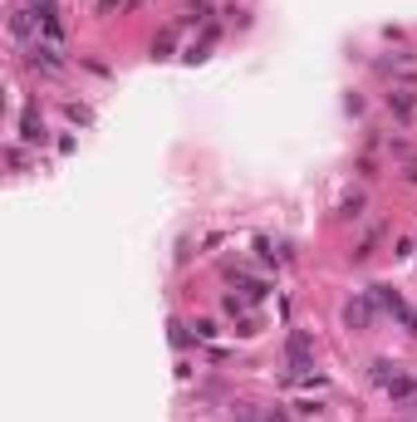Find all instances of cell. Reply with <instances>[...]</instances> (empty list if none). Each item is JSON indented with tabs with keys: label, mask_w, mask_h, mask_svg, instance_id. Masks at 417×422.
<instances>
[{
	"label": "cell",
	"mask_w": 417,
	"mask_h": 422,
	"mask_svg": "<svg viewBox=\"0 0 417 422\" xmlns=\"http://www.w3.org/2000/svg\"><path fill=\"white\" fill-rule=\"evenodd\" d=\"M285 363H290V378H304L309 368H315V339H309L304 329H290V339H285Z\"/></svg>",
	"instance_id": "cell-1"
},
{
	"label": "cell",
	"mask_w": 417,
	"mask_h": 422,
	"mask_svg": "<svg viewBox=\"0 0 417 422\" xmlns=\"http://www.w3.org/2000/svg\"><path fill=\"white\" fill-rule=\"evenodd\" d=\"M344 324H349L353 334H369V324H373V295L349 300V304H344Z\"/></svg>",
	"instance_id": "cell-2"
},
{
	"label": "cell",
	"mask_w": 417,
	"mask_h": 422,
	"mask_svg": "<svg viewBox=\"0 0 417 422\" xmlns=\"http://www.w3.org/2000/svg\"><path fill=\"white\" fill-rule=\"evenodd\" d=\"M20 143H30V147H44V143H49L39 109H25V113H20Z\"/></svg>",
	"instance_id": "cell-3"
},
{
	"label": "cell",
	"mask_w": 417,
	"mask_h": 422,
	"mask_svg": "<svg viewBox=\"0 0 417 422\" xmlns=\"http://www.w3.org/2000/svg\"><path fill=\"white\" fill-rule=\"evenodd\" d=\"M30 64H35V69H44V74H64L59 44H30Z\"/></svg>",
	"instance_id": "cell-4"
},
{
	"label": "cell",
	"mask_w": 417,
	"mask_h": 422,
	"mask_svg": "<svg viewBox=\"0 0 417 422\" xmlns=\"http://www.w3.org/2000/svg\"><path fill=\"white\" fill-rule=\"evenodd\" d=\"M383 393L393 398V407H412V403H417V378H412V374H398Z\"/></svg>",
	"instance_id": "cell-5"
},
{
	"label": "cell",
	"mask_w": 417,
	"mask_h": 422,
	"mask_svg": "<svg viewBox=\"0 0 417 422\" xmlns=\"http://www.w3.org/2000/svg\"><path fill=\"white\" fill-rule=\"evenodd\" d=\"M388 109H393L398 123H412V118H417V93H412V89H393V93H388Z\"/></svg>",
	"instance_id": "cell-6"
},
{
	"label": "cell",
	"mask_w": 417,
	"mask_h": 422,
	"mask_svg": "<svg viewBox=\"0 0 417 422\" xmlns=\"http://www.w3.org/2000/svg\"><path fill=\"white\" fill-rule=\"evenodd\" d=\"M35 25H39V15H35V10H15V15H10V39H30V35H35Z\"/></svg>",
	"instance_id": "cell-7"
},
{
	"label": "cell",
	"mask_w": 417,
	"mask_h": 422,
	"mask_svg": "<svg viewBox=\"0 0 417 422\" xmlns=\"http://www.w3.org/2000/svg\"><path fill=\"white\" fill-rule=\"evenodd\" d=\"M39 30H44V44H59V39H64V20H59V10L39 15Z\"/></svg>",
	"instance_id": "cell-8"
},
{
	"label": "cell",
	"mask_w": 417,
	"mask_h": 422,
	"mask_svg": "<svg viewBox=\"0 0 417 422\" xmlns=\"http://www.w3.org/2000/svg\"><path fill=\"white\" fill-rule=\"evenodd\" d=\"M393 378H398V363H393V358H373V383L388 388Z\"/></svg>",
	"instance_id": "cell-9"
},
{
	"label": "cell",
	"mask_w": 417,
	"mask_h": 422,
	"mask_svg": "<svg viewBox=\"0 0 417 422\" xmlns=\"http://www.w3.org/2000/svg\"><path fill=\"white\" fill-rule=\"evenodd\" d=\"M25 163H30L25 147H20V143H10V147H6V167H10V172H25Z\"/></svg>",
	"instance_id": "cell-10"
},
{
	"label": "cell",
	"mask_w": 417,
	"mask_h": 422,
	"mask_svg": "<svg viewBox=\"0 0 417 422\" xmlns=\"http://www.w3.org/2000/svg\"><path fill=\"white\" fill-rule=\"evenodd\" d=\"M64 118H69V123H79V128H89V123H93V113L84 109V103H64Z\"/></svg>",
	"instance_id": "cell-11"
},
{
	"label": "cell",
	"mask_w": 417,
	"mask_h": 422,
	"mask_svg": "<svg viewBox=\"0 0 417 422\" xmlns=\"http://www.w3.org/2000/svg\"><path fill=\"white\" fill-rule=\"evenodd\" d=\"M393 320H398V324H402L407 334H417V309H407V304H398V309H393Z\"/></svg>",
	"instance_id": "cell-12"
},
{
	"label": "cell",
	"mask_w": 417,
	"mask_h": 422,
	"mask_svg": "<svg viewBox=\"0 0 417 422\" xmlns=\"http://www.w3.org/2000/svg\"><path fill=\"white\" fill-rule=\"evenodd\" d=\"M339 217H363V196H358V192L339 201Z\"/></svg>",
	"instance_id": "cell-13"
},
{
	"label": "cell",
	"mask_w": 417,
	"mask_h": 422,
	"mask_svg": "<svg viewBox=\"0 0 417 422\" xmlns=\"http://www.w3.org/2000/svg\"><path fill=\"white\" fill-rule=\"evenodd\" d=\"M373 246H378V236H363V241H358V250H353V260H369V255H373Z\"/></svg>",
	"instance_id": "cell-14"
},
{
	"label": "cell",
	"mask_w": 417,
	"mask_h": 422,
	"mask_svg": "<svg viewBox=\"0 0 417 422\" xmlns=\"http://www.w3.org/2000/svg\"><path fill=\"white\" fill-rule=\"evenodd\" d=\"M167 49H172V35H163L158 44H152V59H167Z\"/></svg>",
	"instance_id": "cell-15"
},
{
	"label": "cell",
	"mask_w": 417,
	"mask_h": 422,
	"mask_svg": "<svg viewBox=\"0 0 417 422\" xmlns=\"http://www.w3.org/2000/svg\"><path fill=\"white\" fill-rule=\"evenodd\" d=\"M295 412H299V417H315V412H319V403H315V398H304V403H295Z\"/></svg>",
	"instance_id": "cell-16"
},
{
	"label": "cell",
	"mask_w": 417,
	"mask_h": 422,
	"mask_svg": "<svg viewBox=\"0 0 417 422\" xmlns=\"http://www.w3.org/2000/svg\"><path fill=\"white\" fill-rule=\"evenodd\" d=\"M30 6H35V15H49V10H55V0H30Z\"/></svg>",
	"instance_id": "cell-17"
},
{
	"label": "cell",
	"mask_w": 417,
	"mask_h": 422,
	"mask_svg": "<svg viewBox=\"0 0 417 422\" xmlns=\"http://www.w3.org/2000/svg\"><path fill=\"white\" fill-rule=\"evenodd\" d=\"M118 6H123V0H98V10H103V15H109V10H118Z\"/></svg>",
	"instance_id": "cell-18"
},
{
	"label": "cell",
	"mask_w": 417,
	"mask_h": 422,
	"mask_svg": "<svg viewBox=\"0 0 417 422\" xmlns=\"http://www.w3.org/2000/svg\"><path fill=\"white\" fill-rule=\"evenodd\" d=\"M407 182H412V187H417V163H407Z\"/></svg>",
	"instance_id": "cell-19"
}]
</instances>
